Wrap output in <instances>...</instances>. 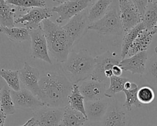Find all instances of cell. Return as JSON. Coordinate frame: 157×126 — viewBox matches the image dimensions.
Segmentation results:
<instances>
[{
    "label": "cell",
    "mask_w": 157,
    "mask_h": 126,
    "mask_svg": "<svg viewBox=\"0 0 157 126\" xmlns=\"http://www.w3.org/2000/svg\"><path fill=\"white\" fill-rule=\"evenodd\" d=\"M37 98L46 106L62 108L68 106V98L73 84L64 74L47 73L40 78Z\"/></svg>",
    "instance_id": "6da1fadb"
},
{
    "label": "cell",
    "mask_w": 157,
    "mask_h": 126,
    "mask_svg": "<svg viewBox=\"0 0 157 126\" xmlns=\"http://www.w3.org/2000/svg\"><path fill=\"white\" fill-rule=\"evenodd\" d=\"M42 28L47 40L48 53L57 61L64 63L74 45L62 26L49 19L42 22Z\"/></svg>",
    "instance_id": "7a4b0ae2"
},
{
    "label": "cell",
    "mask_w": 157,
    "mask_h": 126,
    "mask_svg": "<svg viewBox=\"0 0 157 126\" xmlns=\"http://www.w3.org/2000/svg\"><path fill=\"white\" fill-rule=\"evenodd\" d=\"M94 66V58L86 50L80 49L69 53L61 68L65 77L72 84H77L91 77Z\"/></svg>",
    "instance_id": "3957f363"
},
{
    "label": "cell",
    "mask_w": 157,
    "mask_h": 126,
    "mask_svg": "<svg viewBox=\"0 0 157 126\" xmlns=\"http://www.w3.org/2000/svg\"><path fill=\"white\" fill-rule=\"evenodd\" d=\"M118 1H113L105 14L98 21L91 23L88 30L102 35H121L124 32L119 15Z\"/></svg>",
    "instance_id": "277c9868"
},
{
    "label": "cell",
    "mask_w": 157,
    "mask_h": 126,
    "mask_svg": "<svg viewBox=\"0 0 157 126\" xmlns=\"http://www.w3.org/2000/svg\"><path fill=\"white\" fill-rule=\"evenodd\" d=\"M121 58L114 53L107 50L94 57L95 66L91 79L101 82L113 76L112 68L115 65H119Z\"/></svg>",
    "instance_id": "5b68a950"
},
{
    "label": "cell",
    "mask_w": 157,
    "mask_h": 126,
    "mask_svg": "<svg viewBox=\"0 0 157 126\" xmlns=\"http://www.w3.org/2000/svg\"><path fill=\"white\" fill-rule=\"evenodd\" d=\"M59 5L54 6L52 12L58 14V17L56 19V23H61L66 20L69 21L73 17L85 10L93 1L77 0V1H53Z\"/></svg>",
    "instance_id": "8992f818"
},
{
    "label": "cell",
    "mask_w": 157,
    "mask_h": 126,
    "mask_svg": "<svg viewBox=\"0 0 157 126\" xmlns=\"http://www.w3.org/2000/svg\"><path fill=\"white\" fill-rule=\"evenodd\" d=\"M127 112L123 104L115 98H112L101 126H129V117Z\"/></svg>",
    "instance_id": "52a82bcc"
},
{
    "label": "cell",
    "mask_w": 157,
    "mask_h": 126,
    "mask_svg": "<svg viewBox=\"0 0 157 126\" xmlns=\"http://www.w3.org/2000/svg\"><path fill=\"white\" fill-rule=\"evenodd\" d=\"M118 7L120 18L124 33L142 22V17L133 1L120 0Z\"/></svg>",
    "instance_id": "ba28073f"
},
{
    "label": "cell",
    "mask_w": 157,
    "mask_h": 126,
    "mask_svg": "<svg viewBox=\"0 0 157 126\" xmlns=\"http://www.w3.org/2000/svg\"><path fill=\"white\" fill-rule=\"evenodd\" d=\"M88 10H84L71 18L66 24L62 26L74 45L85 34L90 25L88 20Z\"/></svg>",
    "instance_id": "9c48e42d"
},
{
    "label": "cell",
    "mask_w": 157,
    "mask_h": 126,
    "mask_svg": "<svg viewBox=\"0 0 157 126\" xmlns=\"http://www.w3.org/2000/svg\"><path fill=\"white\" fill-rule=\"evenodd\" d=\"M29 31L31 42V57L52 65V62L48 54L47 40L42 26L40 25L37 28Z\"/></svg>",
    "instance_id": "30bf717a"
},
{
    "label": "cell",
    "mask_w": 157,
    "mask_h": 126,
    "mask_svg": "<svg viewBox=\"0 0 157 126\" xmlns=\"http://www.w3.org/2000/svg\"><path fill=\"white\" fill-rule=\"evenodd\" d=\"M52 15V9L48 7L33 8L25 14L19 15L15 20V23H22L29 31L39 27L41 22L46 19H49Z\"/></svg>",
    "instance_id": "8fae6325"
},
{
    "label": "cell",
    "mask_w": 157,
    "mask_h": 126,
    "mask_svg": "<svg viewBox=\"0 0 157 126\" xmlns=\"http://www.w3.org/2000/svg\"><path fill=\"white\" fill-rule=\"evenodd\" d=\"M20 85L22 89L30 91L37 98L39 94V82L40 80L39 70L29 65L27 62H24L23 66L18 70Z\"/></svg>",
    "instance_id": "7c38bea8"
},
{
    "label": "cell",
    "mask_w": 157,
    "mask_h": 126,
    "mask_svg": "<svg viewBox=\"0 0 157 126\" xmlns=\"http://www.w3.org/2000/svg\"><path fill=\"white\" fill-rule=\"evenodd\" d=\"M10 93L15 108L35 111L45 106L34 94L25 89H21L17 92L10 90Z\"/></svg>",
    "instance_id": "4fadbf2b"
},
{
    "label": "cell",
    "mask_w": 157,
    "mask_h": 126,
    "mask_svg": "<svg viewBox=\"0 0 157 126\" xmlns=\"http://www.w3.org/2000/svg\"><path fill=\"white\" fill-rule=\"evenodd\" d=\"M64 112V108H50L46 106L33 111V117L40 126H58Z\"/></svg>",
    "instance_id": "5bb4252c"
},
{
    "label": "cell",
    "mask_w": 157,
    "mask_h": 126,
    "mask_svg": "<svg viewBox=\"0 0 157 126\" xmlns=\"http://www.w3.org/2000/svg\"><path fill=\"white\" fill-rule=\"evenodd\" d=\"M107 85L105 82L93 80L84 81L79 85V90L85 99V102L99 100L105 98Z\"/></svg>",
    "instance_id": "9a60e30c"
},
{
    "label": "cell",
    "mask_w": 157,
    "mask_h": 126,
    "mask_svg": "<svg viewBox=\"0 0 157 126\" xmlns=\"http://www.w3.org/2000/svg\"><path fill=\"white\" fill-rule=\"evenodd\" d=\"M111 99L105 97L99 100L85 102V109L87 120L101 122L108 110Z\"/></svg>",
    "instance_id": "2e32d148"
},
{
    "label": "cell",
    "mask_w": 157,
    "mask_h": 126,
    "mask_svg": "<svg viewBox=\"0 0 157 126\" xmlns=\"http://www.w3.org/2000/svg\"><path fill=\"white\" fill-rule=\"evenodd\" d=\"M147 61V52H139L132 57L122 59L119 66L123 71H130L132 74L145 73Z\"/></svg>",
    "instance_id": "e0dca14e"
},
{
    "label": "cell",
    "mask_w": 157,
    "mask_h": 126,
    "mask_svg": "<svg viewBox=\"0 0 157 126\" xmlns=\"http://www.w3.org/2000/svg\"><path fill=\"white\" fill-rule=\"evenodd\" d=\"M152 37L153 35L149 31L144 30L140 31L128 50L125 58L132 57L140 52L147 51L151 42Z\"/></svg>",
    "instance_id": "ac0fdd59"
},
{
    "label": "cell",
    "mask_w": 157,
    "mask_h": 126,
    "mask_svg": "<svg viewBox=\"0 0 157 126\" xmlns=\"http://www.w3.org/2000/svg\"><path fill=\"white\" fill-rule=\"evenodd\" d=\"M87 118L81 112L67 106L64 108V112L58 126H81Z\"/></svg>",
    "instance_id": "d6986e66"
},
{
    "label": "cell",
    "mask_w": 157,
    "mask_h": 126,
    "mask_svg": "<svg viewBox=\"0 0 157 126\" xmlns=\"http://www.w3.org/2000/svg\"><path fill=\"white\" fill-rule=\"evenodd\" d=\"M113 1H93L90 8L88 10V20L93 23L100 20L105 14Z\"/></svg>",
    "instance_id": "ffe728a7"
},
{
    "label": "cell",
    "mask_w": 157,
    "mask_h": 126,
    "mask_svg": "<svg viewBox=\"0 0 157 126\" xmlns=\"http://www.w3.org/2000/svg\"><path fill=\"white\" fill-rule=\"evenodd\" d=\"M142 23L146 30L151 31L157 23V1H148L142 17Z\"/></svg>",
    "instance_id": "44dd1931"
},
{
    "label": "cell",
    "mask_w": 157,
    "mask_h": 126,
    "mask_svg": "<svg viewBox=\"0 0 157 126\" xmlns=\"http://www.w3.org/2000/svg\"><path fill=\"white\" fill-rule=\"evenodd\" d=\"M0 33L6 34L12 42H21L30 39L29 30L23 27L0 26Z\"/></svg>",
    "instance_id": "7402d4cb"
},
{
    "label": "cell",
    "mask_w": 157,
    "mask_h": 126,
    "mask_svg": "<svg viewBox=\"0 0 157 126\" xmlns=\"http://www.w3.org/2000/svg\"><path fill=\"white\" fill-rule=\"evenodd\" d=\"M10 6L5 0H0V26H14L16 9Z\"/></svg>",
    "instance_id": "603a6c76"
},
{
    "label": "cell",
    "mask_w": 157,
    "mask_h": 126,
    "mask_svg": "<svg viewBox=\"0 0 157 126\" xmlns=\"http://www.w3.org/2000/svg\"><path fill=\"white\" fill-rule=\"evenodd\" d=\"M85 103L84 97L79 90V85L73 84L72 90L68 98V106L72 109L81 112L86 117Z\"/></svg>",
    "instance_id": "cb8c5ba5"
},
{
    "label": "cell",
    "mask_w": 157,
    "mask_h": 126,
    "mask_svg": "<svg viewBox=\"0 0 157 126\" xmlns=\"http://www.w3.org/2000/svg\"><path fill=\"white\" fill-rule=\"evenodd\" d=\"M145 30L144 28V25L142 23H140L136 26L133 28L132 29L130 30L129 31L124 33L123 40H122V45H121V54L120 57L122 59L125 58L126 54L129 49L130 47L131 46L132 44L139 34L140 31L142 30Z\"/></svg>",
    "instance_id": "d4e9b609"
},
{
    "label": "cell",
    "mask_w": 157,
    "mask_h": 126,
    "mask_svg": "<svg viewBox=\"0 0 157 126\" xmlns=\"http://www.w3.org/2000/svg\"><path fill=\"white\" fill-rule=\"evenodd\" d=\"M0 108L6 115H11L15 112V107L11 96L10 89L4 85L0 91Z\"/></svg>",
    "instance_id": "484cf974"
},
{
    "label": "cell",
    "mask_w": 157,
    "mask_h": 126,
    "mask_svg": "<svg viewBox=\"0 0 157 126\" xmlns=\"http://www.w3.org/2000/svg\"><path fill=\"white\" fill-rule=\"evenodd\" d=\"M0 76L4 79L10 90L17 92L21 89L18 70L0 69Z\"/></svg>",
    "instance_id": "4316f807"
},
{
    "label": "cell",
    "mask_w": 157,
    "mask_h": 126,
    "mask_svg": "<svg viewBox=\"0 0 157 126\" xmlns=\"http://www.w3.org/2000/svg\"><path fill=\"white\" fill-rule=\"evenodd\" d=\"M130 79L125 77L113 76L109 78V87L107 89L105 96L109 98H113L116 93L123 91L125 83Z\"/></svg>",
    "instance_id": "83f0119b"
},
{
    "label": "cell",
    "mask_w": 157,
    "mask_h": 126,
    "mask_svg": "<svg viewBox=\"0 0 157 126\" xmlns=\"http://www.w3.org/2000/svg\"><path fill=\"white\" fill-rule=\"evenodd\" d=\"M6 2L11 6L20 8H45L47 7L45 1L44 0H6Z\"/></svg>",
    "instance_id": "f1b7e54d"
},
{
    "label": "cell",
    "mask_w": 157,
    "mask_h": 126,
    "mask_svg": "<svg viewBox=\"0 0 157 126\" xmlns=\"http://www.w3.org/2000/svg\"><path fill=\"white\" fill-rule=\"evenodd\" d=\"M138 90L139 87L131 90L123 89V90L126 96L123 106L127 109L128 111H130L131 110L132 106H134L136 108H140L142 106V104L139 101L137 98Z\"/></svg>",
    "instance_id": "f546056e"
},
{
    "label": "cell",
    "mask_w": 157,
    "mask_h": 126,
    "mask_svg": "<svg viewBox=\"0 0 157 126\" xmlns=\"http://www.w3.org/2000/svg\"><path fill=\"white\" fill-rule=\"evenodd\" d=\"M145 73L148 80L157 85V53L147 63Z\"/></svg>",
    "instance_id": "4dcf8cb0"
},
{
    "label": "cell",
    "mask_w": 157,
    "mask_h": 126,
    "mask_svg": "<svg viewBox=\"0 0 157 126\" xmlns=\"http://www.w3.org/2000/svg\"><path fill=\"white\" fill-rule=\"evenodd\" d=\"M137 98L142 104H150L154 100V91L148 86H143L137 91Z\"/></svg>",
    "instance_id": "1f68e13d"
},
{
    "label": "cell",
    "mask_w": 157,
    "mask_h": 126,
    "mask_svg": "<svg viewBox=\"0 0 157 126\" xmlns=\"http://www.w3.org/2000/svg\"><path fill=\"white\" fill-rule=\"evenodd\" d=\"M133 2L138 9L139 12L142 17L148 4V1H133Z\"/></svg>",
    "instance_id": "d6a6232c"
},
{
    "label": "cell",
    "mask_w": 157,
    "mask_h": 126,
    "mask_svg": "<svg viewBox=\"0 0 157 126\" xmlns=\"http://www.w3.org/2000/svg\"><path fill=\"white\" fill-rule=\"evenodd\" d=\"M21 126H40L38 120L34 117H33L29 119L25 124Z\"/></svg>",
    "instance_id": "836d02e7"
},
{
    "label": "cell",
    "mask_w": 157,
    "mask_h": 126,
    "mask_svg": "<svg viewBox=\"0 0 157 126\" xmlns=\"http://www.w3.org/2000/svg\"><path fill=\"white\" fill-rule=\"evenodd\" d=\"M123 69L119 65H115L112 68V72H113V75L115 76H118L120 77V76L123 73Z\"/></svg>",
    "instance_id": "e575fe53"
},
{
    "label": "cell",
    "mask_w": 157,
    "mask_h": 126,
    "mask_svg": "<svg viewBox=\"0 0 157 126\" xmlns=\"http://www.w3.org/2000/svg\"><path fill=\"white\" fill-rule=\"evenodd\" d=\"M6 114L0 108V126H4L6 119Z\"/></svg>",
    "instance_id": "d590c367"
},
{
    "label": "cell",
    "mask_w": 157,
    "mask_h": 126,
    "mask_svg": "<svg viewBox=\"0 0 157 126\" xmlns=\"http://www.w3.org/2000/svg\"><path fill=\"white\" fill-rule=\"evenodd\" d=\"M81 126H101V122H94L87 120Z\"/></svg>",
    "instance_id": "8d00e7d4"
},
{
    "label": "cell",
    "mask_w": 157,
    "mask_h": 126,
    "mask_svg": "<svg viewBox=\"0 0 157 126\" xmlns=\"http://www.w3.org/2000/svg\"><path fill=\"white\" fill-rule=\"evenodd\" d=\"M150 33H151V34L152 35H153V34L157 33V23H156V25H155V26L152 29V30L150 31Z\"/></svg>",
    "instance_id": "74e56055"
},
{
    "label": "cell",
    "mask_w": 157,
    "mask_h": 126,
    "mask_svg": "<svg viewBox=\"0 0 157 126\" xmlns=\"http://www.w3.org/2000/svg\"><path fill=\"white\" fill-rule=\"evenodd\" d=\"M155 52L156 53H157V45H156V46L155 48Z\"/></svg>",
    "instance_id": "f35d334b"
},
{
    "label": "cell",
    "mask_w": 157,
    "mask_h": 126,
    "mask_svg": "<svg viewBox=\"0 0 157 126\" xmlns=\"http://www.w3.org/2000/svg\"><path fill=\"white\" fill-rule=\"evenodd\" d=\"M0 91H1V88H0Z\"/></svg>",
    "instance_id": "ab89813d"
}]
</instances>
